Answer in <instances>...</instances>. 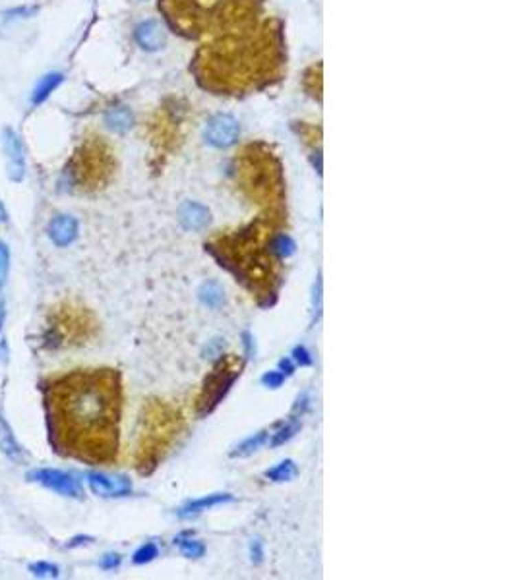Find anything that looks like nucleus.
Returning a JSON list of instances; mask_svg holds the SVG:
<instances>
[{
  "label": "nucleus",
  "mask_w": 517,
  "mask_h": 580,
  "mask_svg": "<svg viewBox=\"0 0 517 580\" xmlns=\"http://www.w3.org/2000/svg\"><path fill=\"white\" fill-rule=\"evenodd\" d=\"M243 343H244V350H246V356H248V358L254 356V338L248 331L243 333Z\"/></svg>",
  "instance_id": "nucleus-35"
},
{
  "label": "nucleus",
  "mask_w": 517,
  "mask_h": 580,
  "mask_svg": "<svg viewBox=\"0 0 517 580\" xmlns=\"http://www.w3.org/2000/svg\"><path fill=\"white\" fill-rule=\"evenodd\" d=\"M2 323H4V300L0 296V333H2Z\"/></svg>",
  "instance_id": "nucleus-37"
},
{
  "label": "nucleus",
  "mask_w": 517,
  "mask_h": 580,
  "mask_svg": "<svg viewBox=\"0 0 517 580\" xmlns=\"http://www.w3.org/2000/svg\"><path fill=\"white\" fill-rule=\"evenodd\" d=\"M250 557H252L254 563H262V561H264V546H262V540H252V544H250Z\"/></svg>",
  "instance_id": "nucleus-32"
},
{
  "label": "nucleus",
  "mask_w": 517,
  "mask_h": 580,
  "mask_svg": "<svg viewBox=\"0 0 517 580\" xmlns=\"http://www.w3.org/2000/svg\"><path fill=\"white\" fill-rule=\"evenodd\" d=\"M6 221H8V213L4 209V205L0 203V224H4Z\"/></svg>",
  "instance_id": "nucleus-36"
},
{
  "label": "nucleus",
  "mask_w": 517,
  "mask_h": 580,
  "mask_svg": "<svg viewBox=\"0 0 517 580\" xmlns=\"http://www.w3.org/2000/svg\"><path fill=\"white\" fill-rule=\"evenodd\" d=\"M2 146L8 159V176L14 182H20L25 176V149L20 136L10 128H6L2 132Z\"/></svg>",
  "instance_id": "nucleus-11"
},
{
  "label": "nucleus",
  "mask_w": 517,
  "mask_h": 580,
  "mask_svg": "<svg viewBox=\"0 0 517 580\" xmlns=\"http://www.w3.org/2000/svg\"><path fill=\"white\" fill-rule=\"evenodd\" d=\"M107 126L115 132H126L128 128L132 126V113L128 111L126 106H118L107 113Z\"/></svg>",
  "instance_id": "nucleus-21"
},
{
  "label": "nucleus",
  "mask_w": 517,
  "mask_h": 580,
  "mask_svg": "<svg viewBox=\"0 0 517 580\" xmlns=\"http://www.w3.org/2000/svg\"><path fill=\"white\" fill-rule=\"evenodd\" d=\"M87 484L96 496L101 497H122L132 491V484L126 476H109L101 472L87 474Z\"/></svg>",
  "instance_id": "nucleus-12"
},
{
  "label": "nucleus",
  "mask_w": 517,
  "mask_h": 580,
  "mask_svg": "<svg viewBox=\"0 0 517 580\" xmlns=\"http://www.w3.org/2000/svg\"><path fill=\"white\" fill-rule=\"evenodd\" d=\"M43 393L54 453L91 466L115 463L122 414V381L116 369H72L51 378Z\"/></svg>",
  "instance_id": "nucleus-1"
},
{
  "label": "nucleus",
  "mask_w": 517,
  "mask_h": 580,
  "mask_svg": "<svg viewBox=\"0 0 517 580\" xmlns=\"http://www.w3.org/2000/svg\"><path fill=\"white\" fill-rule=\"evenodd\" d=\"M234 176L239 188L252 203L270 213H283L285 182L281 163L264 143H250L234 161Z\"/></svg>",
  "instance_id": "nucleus-4"
},
{
  "label": "nucleus",
  "mask_w": 517,
  "mask_h": 580,
  "mask_svg": "<svg viewBox=\"0 0 517 580\" xmlns=\"http://www.w3.org/2000/svg\"><path fill=\"white\" fill-rule=\"evenodd\" d=\"M159 10L180 35L213 39L262 14V0H159Z\"/></svg>",
  "instance_id": "nucleus-3"
},
{
  "label": "nucleus",
  "mask_w": 517,
  "mask_h": 580,
  "mask_svg": "<svg viewBox=\"0 0 517 580\" xmlns=\"http://www.w3.org/2000/svg\"><path fill=\"white\" fill-rule=\"evenodd\" d=\"M295 248L296 246L293 242V238L289 234H285V232H275L274 236H272V240H270V250H272V253L279 262L291 257L295 253Z\"/></svg>",
  "instance_id": "nucleus-19"
},
{
  "label": "nucleus",
  "mask_w": 517,
  "mask_h": 580,
  "mask_svg": "<svg viewBox=\"0 0 517 580\" xmlns=\"http://www.w3.org/2000/svg\"><path fill=\"white\" fill-rule=\"evenodd\" d=\"M0 451L6 454L14 463H21L23 461V451L16 441V437L12 435L10 426L6 424V420L0 416Z\"/></svg>",
  "instance_id": "nucleus-17"
},
{
  "label": "nucleus",
  "mask_w": 517,
  "mask_h": 580,
  "mask_svg": "<svg viewBox=\"0 0 517 580\" xmlns=\"http://www.w3.org/2000/svg\"><path fill=\"white\" fill-rule=\"evenodd\" d=\"M49 236L56 246H70L78 238V221L70 215H58L49 224Z\"/></svg>",
  "instance_id": "nucleus-13"
},
{
  "label": "nucleus",
  "mask_w": 517,
  "mask_h": 580,
  "mask_svg": "<svg viewBox=\"0 0 517 580\" xmlns=\"http://www.w3.org/2000/svg\"><path fill=\"white\" fill-rule=\"evenodd\" d=\"M63 80H64V76L58 74V72H51V74L43 76L41 82L37 84L35 89H33V95H32L33 105H41V103H45L54 89L63 84Z\"/></svg>",
  "instance_id": "nucleus-18"
},
{
  "label": "nucleus",
  "mask_w": 517,
  "mask_h": 580,
  "mask_svg": "<svg viewBox=\"0 0 517 580\" xmlns=\"http://www.w3.org/2000/svg\"><path fill=\"white\" fill-rule=\"evenodd\" d=\"M94 329H96V321L84 308L64 304L56 308L49 319L45 333V347L58 348L84 343L94 333Z\"/></svg>",
  "instance_id": "nucleus-7"
},
{
  "label": "nucleus",
  "mask_w": 517,
  "mask_h": 580,
  "mask_svg": "<svg viewBox=\"0 0 517 580\" xmlns=\"http://www.w3.org/2000/svg\"><path fill=\"white\" fill-rule=\"evenodd\" d=\"M262 383L270 389H279L285 383V375L277 369V371H265L262 375Z\"/></svg>",
  "instance_id": "nucleus-29"
},
{
  "label": "nucleus",
  "mask_w": 517,
  "mask_h": 580,
  "mask_svg": "<svg viewBox=\"0 0 517 580\" xmlns=\"http://www.w3.org/2000/svg\"><path fill=\"white\" fill-rule=\"evenodd\" d=\"M241 136L239 122L229 115H217L211 118L206 128V139L213 148H231Z\"/></svg>",
  "instance_id": "nucleus-10"
},
{
  "label": "nucleus",
  "mask_w": 517,
  "mask_h": 580,
  "mask_svg": "<svg viewBox=\"0 0 517 580\" xmlns=\"http://www.w3.org/2000/svg\"><path fill=\"white\" fill-rule=\"evenodd\" d=\"M229 501H232L231 494H211V496L200 497V499H194V501H190V503H186V505L182 507L179 511V517H194V515H200V513L208 511L211 507L223 505V503H229Z\"/></svg>",
  "instance_id": "nucleus-15"
},
{
  "label": "nucleus",
  "mask_w": 517,
  "mask_h": 580,
  "mask_svg": "<svg viewBox=\"0 0 517 580\" xmlns=\"http://www.w3.org/2000/svg\"><path fill=\"white\" fill-rule=\"evenodd\" d=\"M267 437H270V432L267 430H264V432H258L254 433V435H250L248 439H244L243 443L239 445L234 451L231 453L232 459H243V456H248V454H252L254 451H258L262 445L267 441Z\"/></svg>",
  "instance_id": "nucleus-20"
},
{
  "label": "nucleus",
  "mask_w": 517,
  "mask_h": 580,
  "mask_svg": "<svg viewBox=\"0 0 517 580\" xmlns=\"http://www.w3.org/2000/svg\"><path fill=\"white\" fill-rule=\"evenodd\" d=\"M279 371H281L283 375H293V373H295V364H293V360H281V362H279Z\"/></svg>",
  "instance_id": "nucleus-34"
},
{
  "label": "nucleus",
  "mask_w": 517,
  "mask_h": 580,
  "mask_svg": "<svg viewBox=\"0 0 517 580\" xmlns=\"http://www.w3.org/2000/svg\"><path fill=\"white\" fill-rule=\"evenodd\" d=\"M308 406H310V397H308V393H305V395H300V397L296 399L295 406H293V416L302 418V414L308 410Z\"/></svg>",
  "instance_id": "nucleus-31"
},
{
  "label": "nucleus",
  "mask_w": 517,
  "mask_h": 580,
  "mask_svg": "<svg viewBox=\"0 0 517 580\" xmlns=\"http://www.w3.org/2000/svg\"><path fill=\"white\" fill-rule=\"evenodd\" d=\"M136 41L146 51H157V49H161L165 45L167 35H165V30L161 27L159 21L148 20L144 21V23H140L136 27Z\"/></svg>",
  "instance_id": "nucleus-14"
},
{
  "label": "nucleus",
  "mask_w": 517,
  "mask_h": 580,
  "mask_svg": "<svg viewBox=\"0 0 517 580\" xmlns=\"http://www.w3.org/2000/svg\"><path fill=\"white\" fill-rule=\"evenodd\" d=\"M241 369H243V362L236 356H225L213 366L211 373L204 381V387H201L198 401H196V408H198L200 418L217 408V404L231 391L232 383L239 380Z\"/></svg>",
  "instance_id": "nucleus-8"
},
{
  "label": "nucleus",
  "mask_w": 517,
  "mask_h": 580,
  "mask_svg": "<svg viewBox=\"0 0 517 580\" xmlns=\"http://www.w3.org/2000/svg\"><path fill=\"white\" fill-rule=\"evenodd\" d=\"M157 555H159L157 546H155L153 542H148V544H144V546L134 553V563H136V565H144V563H149V561L155 559Z\"/></svg>",
  "instance_id": "nucleus-26"
},
{
  "label": "nucleus",
  "mask_w": 517,
  "mask_h": 580,
  "mask_svg": "<svg viewBox=\"0 0 517 580\" xmlns=\"http://www.w3.org/2000/svg\"><path fill=\"white\" fill-rule=\"evenodd\" d=\"M82 542H89V538H76V540H72V544H68V546H70V548H74V546L82 544Z\"/></svg>",
  "instance_id": "nucleus-38"
},
{
  "label": "nucleus",
  "mask_w": 517,
  "mask_h": 580,
  "mask_svg": "<svg viewBox=\"0 0 517 580\" xmlns=\"http://www.w3.org/2000/svg\"><path fill=\"white\" fill-rule=\"evenodd\" d=\"M115 172L113 151L101 137H89L76 149L74 157L64 169V184L68 190L97 192L105 188Z\"/></svg>",
  "instance_id": "nucleus-5"
},
{
  "label": "nucleus",
  "mask_w": 517,
  "mask_h": 580,
  "mask_svg": "<svg viewBox=\"0 0 517 580\" xmlns=\"http://www.w3.org/2000/svg\"><path fill=\"white\" fill-rule=\"evenodd\" d=\"M8 269H10V252H8L6 244L0 242V294H2V288L8 277Z\"/></svg>",
  "instance_id": "nucleus-27"
},
{
  "label": "nucleus",
  "mask_w": 517,
  "mask_h": 580,
  "mask_svg": "<svg viewBox=\"0 0 517 580\" xmlns=\"http://www.w3.org/2000/svg\"><path fill=\"white\" fill-rule=\"evenodd\" d=\"M101 569L105 570H113L116 569L118 565H120V555L118 553H109V555H103V559H101Z\"/></svg>",
  "instance_id": "nucleus-33"
},
{
  "label": "nucleus",
  "mask_w": 517,
  "mask_h": 580,
  "mask_svg": "<svg viewBox=\"0 0 517 580\" xmlns=\"http://www.w3.org/2000/svg\"><path fill=\"white\" fill-rule=\"evenodd\" d=\"M180 221L190 231H201L210 222V211L200 203L188 201L180 209Z\"/></svg>",
  "instance_id": "nucleus-16"
},
{
  "label": "nucleus",
  "mask_w": 517,
  "mask_h": 580,
  "mask_svg": "<svg viewBox=\"0 0 517 580\" xmlns=\"http://www.w3.org/2000/svg\"><path fill=\"white\" fill-rule=\"evenodd\" d=\"M179 422L180 416L170 410L169 406L165 404L149 406V410L144 416V432L140 435V443H138L136 466L142 474H149L157 466L170 437L179 430Z\"/></svg>",
  "instance_id": "nucleus-6"
},
{
  "label": "nucleus",
  "mask_w": 517,
  "mask_h": 580,
  "mask_svg": "<svg viewBox=\"0 0 517 580\" xmlns=\"http://www.w3.org/2000/svg\"><path fill=\"white\" fill-rule=\"evenodd\" d=\"M30 570L35 572L37 577H58V567L53 563H45V561L30 565Z\"/></svg>",
  "instance_id": "nucleus-28"
},
{
  "label": "nucleus",
  "mask_w": 517,
  "mask_h": 580,
  "mask_svg": "<svg viewBox=\"0 0 517 580\" xmlns=\"http://www.w3.org/2000/svg\"><path fill=\"white\" fill-rule=\"evenodd\" d=\"M175 544H179L180 553H182L184 557H190V559H198V557H201V555L206 553V546L201 544L200 540L179 538L175 540Z\"/></svg>",
  "instance_id": "nucleus-25"
},
{
  "label": "nucleus",
  "mask_w": 517,
  "mask_h": 580,
  "mask_svg": "<svg viewBox=\"0 0 517 580\" xmlns=\"http://www.w3.org/2000/svg\"><path fill=\"white\" fill-rule=\"evenodd\" d=\"M200 298H201V302H204L206 306L217 308L223 302L221 286L217 285V283H213V281L206 283V285L200 288Z\"/></svg>",
  "instance_id": "nucleus-24"
},
{
  "label": "nucleus",
  "mask_w": 517,
  "mask_h": 580,
  "mask_svg": "<svg viewBox=\"0 0 517 580\" xmlns=\"http://www.w3.org/2000/svg\"><path fill=\"white\" fill-rule=\"evenodd\" d=\"M30 480L37 482V484L45 485L49 489H53L56 494L66 497H82V485L76 480L72 474H66L60 470H51V468H41V470H33L28 474Z\"/></svg>",
  "instance_id": "nucleus-9"
},
{
  "label": "nucleus",
  "mask_w": 517,
  "mask_h": 580,
  "mask_svg": "<svg viewBox=\"0 0 517 580\" xmlns=\"http://www.w3.org/2000/svg\"><path fill=\"white\" fill-rule=\"evenodd\" d=\"M285 60L281 23L258 16L204 43L192 60V72L213 95H248L281 80Z\"/></svg>",
  "instance_id": "nucleus-2"
},
{
  "label": "nucleus",
  "mask_w": 517,
  "mask_h": 580,
  "mask_svg": "<svg viewBox=\"0 0 517 580\" xmlns=\"http://www.w3.org/2000/svg\"><path fill=\"white\" fill-rule=\"evenodd\" d=\"M296 464L293 463V461H283V463H279L275 468H272V470H267L265 472V478L267 480H272V482H289V480H293L296 476Z\"/></svg>",
  "instance_id": "nucleus-23"
},
{
  "label": "nucleus",
  "mask_w": 517,
  "mask_h": 580,
  "mask_svg": "<svg viewBox=\"0 0 517 580\" xmlns=\"http://www.w3.org/2000/svg\"><path fill=\"white\" fill-rule=\"evenodd\" d=\"M293 362L298 366H312V354L305 347H296L293 350Z\"/></svg>",
  "instance_id": "nucleus-30"
},
{
  "label": "nucleus",
  "mask_w": 517,
  "mask_h": 580,
  "mask_svg": "<svg viewBox=\"0 0 517 580\" xmlns=\"http://www.w3.org/2000/svg\"><path fill=\"white\" fill-rule=\"evenodd\" d=\"M300 418H296V416H291V420L289 422H285L283 426H279V430H277V433H274V437H272V441H270V445L272 447H279V445L287 443L289 439H293L296 433L300 432Z\"/></svg>",
  "instance_id": "nucleus-22"
}]
</instances>
